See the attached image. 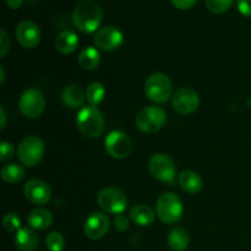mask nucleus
Instances as JSON below:
<instances>
[{
  "instance_id": "1",
  "label": "nucleus",
  "mask_w": 251,
  "mask_h": 251,
  "mask_svg": "<svg viewBox=\"0 0 251 251\" xmlns=\"http://www.w3.org/2000/svg\"><path fill=\"white\" fill-rule=\"evenodd\" d=\"M102 7L95 0H80L73 11V24L82 33L97 31L102 22Z\"/></svg>"
},
{
  "instance_id": "2",
  "label": "nucleus",
  "mask_w": 251,
  "mask_h": 251,
  "mask_svg": "<svg viewBox=\"0 0 251 251\" xmlns=\"http://www.w3.org/2000/svg\"><path fill=\"white\" fill-rule=\"evenodd\" d=\"M76 125L78 131L85 136L95 139L100 136L104 131L105 120L102 112L95 105L81 108L76 117Z\"/></svg>"
},
{
  "instance_id": "3",
  "label": "nucleus",
  "mask_w": 251,
  "mask_h": 251,
  "mask_svg": "<svg viewBox=\"0 0 251 251\" xmlns=\"http://www.w3.org/2000/svg\"><path fill=\"white\" fill-rule=\"evenodd\" d=\"M156 212L161 222L166 225H174L183 215V203L176 194L164 193L157 199Z\"/></svg>"
},
{
  "instance_id": "4",
  "label": "nucleus",
  "mask_w": 251,
  "mask_h": 251,
  "mask_svg": "<svg viewBox=\"0 0 251 251\" xmlns=\"http://www.w3.org/2000/svg\"><path fill=\"white\" fill-rule=\"evenodd\" d=\"M145 93L154 103H166L173 93V86L166 74L154 73L145 82Z\"/></svg>"
},
{
  "instance_id": "5",
  "label": "nucleus",
  "mask_w": 251,
  "mask_h": 251,
  "mask_svg": "<svg viewBox=\"0 0 251 251\" xmlns=\"http://www.w3.org/2000/svg\"><path fill=\"white\" fill-rule=\"evenodd\" d=\"M167 122V114L162 108L150 105L145 107L137 113L135 124L136 127L146 134H154L164 126Z\"/></svg>"
},
{
  "instance_id": "6",
  "label": "nucleus",
  "mask_w": 251,
  "mask_h": 251,
  "mask_svg": "<svg viewBox=\"0 0 251 251\" xmlns=\"http://www.w3.org/2000/svg\"><path fill=\"white\" fill-rule=\"evenodd\" d=\"M46 146L38 136H27L20 142L17 149V157L26 167H34L42 161Z\"/></svg>"
},
{
  "instance_id": "7",
  "label": "nucleus",
  "mask_w": 251,
  "mask_h": 251,
  "mask_svg": "<svg viewBox=\"0 0 251 251\" xmlns=\"http://www.w3.org/2000/svg\"><path fill=\"white\" fill-rule=\"evenodd\" d=\"M97 203L105 213L119 215L127 206V198L120 189L115 186H107L97 195Z\"/></svg>"
},
{
  "instance_id": "8",
  "label": "nucleus",
  "mask_w": 251,
  "mask_h": 251,
  "mask_svg": "<svg viewBox=\"0 0 251 251\" xmlns=\"http://www.w3.org/2000/svg\"><path fill=\"white\" fill-rule=\"evenodd\" d=\"M149 171L151 176L162 183L173 185L176 180V164L173 159L164 153H156L150 158Z\"/></svg>"
},
{
  "instance_id": "9",
  "label": "nucleus",
  "mask_w": 251,
  "mask_h": 251,
  "mask_svg": "<svg viewBox=\"0 0 251 251\" xmlns=\"http://www.w3.org/2000/svg\"><path fill=\"white\" fill-rule=\"evenodd\" d=\"M19 108L24 117L36 119L41 117L46 109V98L39 90L28 88L20 97Z\"/></svg>"
},
{
  "instance_id": "10",
  "label": "nucleus",
  "mask_w": 251,
  "mask_h": 251,
  "mask_svg": "<svg viewBox=\"0 0 251 251\" xmlns=\"http://www.w3.org/2000/svg\"><path fill=\"white\" fill-rule=\"evenodd\" d=\"M105 151L115 159H124L130 156L132 142L129 135L123 131H112L104 140Z\"/></svg>"
},
{
  "instance_id": "11",
  "label": "nucleus",
  "mask_w": 251,
  "mask_h": 251,
  "mask_svg": "<svg viewBox=\"0 0 251 251\" xmlns=\"http://www.w3.org/2000/svg\"><path fill=\"white\" fill-rule=\"evenodd\" d=\"M172 105L174 110L181 115H188L196 112L200 105V98L196 91L191 88H179L172 97Z\"/></svg>"
},
{
  "instance_id": "12",
  "label": "nucleus",
  "mask_w": 251,
  "mask_h": 251,
  "mask_svg": "<svg viewBox=\"0 0 251 251\" xmlns=\"http://www.w3.org/2000/svg\"><path fill=\"white\" fill-rule=\"evenodd\" d=\"M123 39L124 36L118 27L105 26L96 32L93 41L96 47L100 50L112 51L119 48L120 44L123 43Z\"/></svg>"
},
{
  "instance_id": "13",
  "label": "nucleus",
  "mask_w": 251,
  "mask_h": 251,
  "mask_svg": "<svg viewBox=\"0 0 251 251\" xmlns=\"http://www.w3.org/2000/svg\"><path fill=\"white\" fill-rule=\"evenodd\" d=\"M109 218L103 212H93L86 220L83 225V232L91 240L102 239L109 230Z\"/></svg>"
},
{
  "instance_id": "14",
  "label": "nucleus",
  "mask_w": 251,
  "mask_h": 251,
  "mask_svg": "<svg viewBox=\"0 0 251 251\" xmlns=\"http://www.w3.org/2000/svg\"><path fill=\"white\" fill-rule=\"evenodd\" d=\"M24 194L29 202L34 205H46L51 199V189L41 179H31L24 188Z\"/></svg>"
},
{
  "instance_id": "15",
  "label": "nucleus",
  "mask_w": 251,
  "mask_h": 251,
  "mask_svg": "<svg viewBox=\"0 0 251 251\" xmlns=\"http://www.w3.org/2000/svg\"><path fill=\"white\" fill-rule=\"evenodd\" d=\"M16 38L24 48H34L41 42V29L36 22L24 20L16 27Z\"/></svg>"
},
{
  "instance_id": "16",
  "label": "nucleus",
  "mask_w": 251,
  "mask_h": 251,
  "mask_svg": "<svg viewBox=\"0 0 251 251\" xmlns=\"http://www.w3.org/2000/svg\"><path fill=\"white\" fill-rule=\"evenodd\" d=\"M15 244L20 251H34L39 245V237L33 228L22 227L16 232Z\"/></svg>"
},
{
  "instance_id": "17",
  "label": "nucleus",
  "mask_w": 251,
  "mask_h": 251,
  "mask_svg": "<svg viewBox=\"0 0 251 251\" xmlns=\"http://www.w3.org/2000/svg\"><path fill=\"white\" fill-rule=\"evenodd\" d=\"M61 100L65 107L78 108L85 102L86 91H83V88L78 85H69L64 88Z\"/></svg>"
},
{
  "instance_id": "18",
  "label": "nucleus",
  "mask_w": 251,
  "mask_h": 251,
  "mask_svg": "<svg viewBox=\"0 0 251 251\" xmlns=\"http://www.w3.org/2000/svg\"><path fill=\"white\" fill-rule=\"evenodd\" d=\"M130 218L135 225L140 226V227H149L154 222L156 218V213L152 210L150 206L145 205V203H140V205L134 206L130 210Z\"/></svg>"
},
{
  "instance_id": "19",
  "label": "nucleus",
  "mask_w": 251,
  "mask_h": 251,
  "mask_svg": "<svg viewBox=\"0 0 251 251\" xmlns=\"http://www.w3.org/2000/svg\"><path fill=\"white\" fill-rule=\"evenodd\" d=\"M178 180L181 189L189 194L200 193L203 186V181L201 176L196 172L193 171H183L179 174Z\"/></svg>"
},
{
  "instance_id": "20",
  "label": "nucleus",
  "mask_w": 251,
  "mask_h": 251,
  "mask_svg": "<svg viewBox=\"0 0 251 251\" xmlns=\"http://www.w3.org/2000/svg\"><path fill=\"white\" fill-rule=\"evenodd\" d=\"M78 37L71 29L60 32L55 39V48L63 54H71L77 49Z\"/></svg>"
},
{
  "instance_id": "21",
  "label": "nucleus",
  "mask_w": 251,
  "mask_h": 251,
  "mask_svg": "<svg viewBox=\"0 0 251 251\" xmlns=\"http://www.w3.org/2000/svg\"><path fill=\"white\" fill-rule=\"evenodd\" d=\"M27 223L33 229L44 230L51 226L53 216H51L50 211L46 210V208H36L28 215Z\"/></svg>"
},
{
  "instance_id": "22",
  "label": "nucleus",
  "mask_w": 251,
  "mask_h": 251,
  "mask_svg": "<svg viewBox=\"0 0 251 251\" xmlns=\"http://www.w3.org/2000/svg\"><path fill=\"white\" fill-rule=\"evenodd\" d=\"M167 242L173 251H185L190 244V237L183 228H174L169 232Z\"/></svg>"
},
{
  "instance_id": "23",
  "label": "nucleus",
  "mask_w": 251,
  "mask_h": 251,
  "mask_svg": "<svg viewBox=\"0 0 251 251\" xmlns=\"http://www.w3.org/2000/svg\"><path fill=\"white\" fill-rule=\"evenodd\" d=\"M100 63V54L95 47H87L83 49L78 55V65L83 69V70H95L98 68Z\"/></svg>"
},
{
  "instance_id": "24",
  "label": "nucleus",
  "mask_w": 251,
  "mask_h": 251,
  "mask_svg": "<svg viewBox=\"0 0 251 251\" xmlns=\"http://www.w3.org/2000/svg\"><path fill=\"white\" fill-rule=\"evenodd\" d=\"M25 176L24 167L16 163H10L2 167L1 178L9 184H16L21 181Z\"/></svg>"
},
{
  "instance_id": "25",
  "label": "nucleus",
  "mask_w": 251,
  "mask_h": 251,
  "mask_svg": "<svg viewBox=\"0 0 251 251\" xmlns=\"http://www.w3.org/2000/svg\"><path fill=\"white\" fill-rule=\"evenodd\" d=\"M105 97V87L103 83L95 81L88 85L87 90H86V100H88L90 105H95L97 107Z\"/></svg>"
},
{
  "instance_id": "26",
  "label": "nucleus",
  "mask_w": 251,
  "mask_h": 251,
  "mask_svg": "<svg viewBox=\"0 0 251 251\" xmlns=\"http://www.w3.org/2000/svg\"><path fill=\"white\" fill-rule=\"evenodd\" d=\"M46 245L49 251H63L65 248V239L59 232H50L46 238Z\"/></svg>"
},
{
  "instance_id": "27",
  "label": "nucleus",
  "mask_w": 251,
  "mask_h": 251,
  "mask_svg": "<svg viewBox=\"0 0 251 251\" xmlns=\"http://www.w3.org/2000/svg\"><path fill=\"white\" fill-rule=\"evenodd\" d=\"M234 0H206V6L212 14H223L233 5Z\"/></svg>"
},
{
  "instance_id": "28",
  "label": "nucleus",
  "mask_w": 251,
  "mask_h": 251,
  "mask_svg": "<svg viewBox=\"0 0 251 251\" xmlns=\"http://www.w3.org/2000/svg\"><path fill=\"white\" fill-rule=\"evenodd\" d=\"M2 226L7 232H19L21 229V220L14 212H9L2 218Z\"/></svg>"
},
{
  "instance_id": "29",
  "label": "nucleus",
  "mask_w": 251,
  "mask_h": 251,
  "mask_svg": "<svg viewBox=\"0 0 251 251\" xmlns=\"http://www.w3.org/2000/svg\"><path fill=\"white\" fill-rule=\"evenodd\" d=\"M14 156V147L10 142L2 141L0 145V161L6 162Z\"/></svg>"
},
{
  "instance_id": "30",
  "label": "nucleus",
  "mask_w": 251,
  "mask_h": 251,
  "mask_svg": "<svg viewBox=\"0 0 251 251\" xmlns=\"http://www.w3.org/2000/svg\"><path fill=\"white\" fill-rule=\"evenodd\" d=\"M114 228L118 232H126L129 229V220H127L126 216H124L123 213H119V215L115 216Z\"/></svg>"
},
{
  "instance_id": "31",
  "label": "nucleus",
  "mask_w": 251,
  "mask_h": 251,
  "mask_svg": "<svg viewBox=\"0 0 251 251\" xmlns=\"http://www.w3.org/2000/svg\"><path fill=\"white\" fill-rule=\"evenodd\" d=\"M10 49V39L4 29L0 31V56L4 58Z\"/></svg>"
},
{
  "instance_id": "32",
  "label": "nucleus",
  "mask_w": 251,
  "mask_h": 251,
  "mask_svg": "<svg viewBox=\"0 0 251 251\" xmlns=\"http://www.w3.org/2000/svg\"><path fill=\"white\" fill-rule=\"evenodd\" d=\"M237 5L243 16H251V0H237Z\"/></svg>"
},
{
  "instance_id": "33",
  "label": "nucleus",
  "mask_w": 251,
  "mask_h": 251,
  "mask_svg": "<svg viewBox=\"0 0 251 251\" xmlns=\"http://www.w3.org/2000/svg\"><path fill=\"white\" fill-rule=\"evenodd\" d=\"M174 7L179 10H188L198 2V0H171Z\"/></svg>"
},
{
  "instance_id": "34",
  "label": "nucleus",
  "mask_w": 251,
  "mask_h": 251,
  "mask_svg": "<svg viewBox=\"0 0 251 251\" xmlns=\"http://www.w3.org/2000/svg\"><path fill=\"white\" fill-rule=\"evenodd\" d=\"M5 2H6V5L10 7V9L16 10L21 6L24 0H5Z\"/></svg>"
},
{
  "instance_id": "35",
  "label": "nucleus",
  "mask_w": 251,
  "mask_h": 251,
  "mask_svg": "<svg viewBox=\"0 0 251 251\" xmlns=\"http://www.w3.org/2000/svg\"><path fill=\"white\" fill-rule=\"evenodd\" d=\"M0 115H1V124H0V127L2 130L5 127V124H6V115H5L4 108H0Z\"/></svg>"
},
{
  "instance_id": "36",
  "label": "nucleus",
  "mask_w": 251,
  "mask_h": 251,
  "mask_svg": "<svg viewBox=\"0 0 251 251\" xmlns=\"http://www.w3.org/2000/svg\"><path fill=\"white\" fill-rule=\"evenodd\" d=\"M0 73H1V78H0V83H4V81H5V71H4V66H0Z\"/></svg>"
},
{
  "instance_id": "37",
  "label": "nucleus",
  "mask_w": 251,
  "mask_h": 251,
  "mask_svg": "<svg viewBox=\"0 0 251 251\" xmlns=\"http://www.w3.org/2000/svg\"><path fill=\"white\" fill-rule=\"evenodd\" d=\"M248 105H249V107L251 108V97L249 98V100H248Z\"/></svg>"
}]
</instances>
